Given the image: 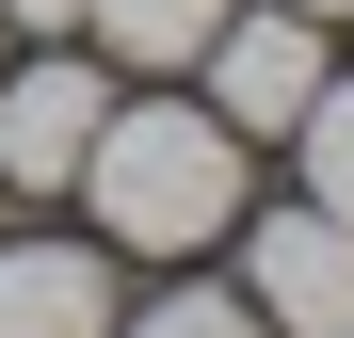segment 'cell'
I'll return each mask as SVG.
<instances>
[{
	"instance_id": "cell-1",
	"label": "cell",
	"mask_w": 354,
	"mask_h": 338,
	"mask_svg": "<svg viewBox=\"0 0 354 338\" xmlns=\"http://www.w3.org/2000/svg\"><path fill=\"white\" fill-rule=\"evenodd\" d=\"M81 194H97V225L129 258H209L225 209H242V129L225 113H97Z\"/></svg>"
},
{
	"instance_id": "cell-2",
	"label": "cell",
	"mask_w": 354,
	"mask_h": 338,
	"mask_svg": "<svg viewBox=\"0 0 354 338\" xmlns=\"http://www.w3.org/2000/svg\"><path fill=\"white\" fill-rule=\"evenodd\" d=\"M194 65H209V113H225V129L274 145L290 113L322 97V17H290V0H274V17H242V0H225V32L194 48Z\"/></svg>"
},
{
	"instance_id": "cell-3",
	"label": "cell",
	"mask_w": 354,
	"mask_h": 338,
	"mask_svg": "<svg viewBox=\"0 0 354 338\" xmlns=\"http://www.w3.org/2000/svg\"><path fill=\"white\" fill-rule=\"evenodd\" d=\"M97 65L48 48V65H0V194H81V145H97Z\"/></svg>"
},
{
	"instance_id": "cell-4",
	"label": "cell",
	"mask_w": 354,
	"mask_h": 338,
	"mask_svg": "<svg viewBox=\"0 0 354 338\" xmlns=\"http://www.w3.org/2000/svg\"><path fill=\"white\" fill-rule=\"evenodd\" d=\"M242 274H258L242 306H258L274 338H354V225H338V209H274Z\"/></svg>"
},
{
	"instance_id": "cell-5",
	"label": "cell",
	"mask_w": 354,
	"mask_h": 338,
	"mask_svg": "<svg viewBox=\"0 0 354 338\" xmlns=\"http://www.w3.org/2000/svg\"><path fill=\"white\" fill-rule=\"evenodd\" d=\"M0 338H113V274L81 242H17L0 258Z\"/></svg>"
},
{
	"instance_id": "cell-6",
	"label": "cell",
	"mask_w": 354,
	"mask_h": 338,
	"mask_svg": "<svg viewBox=\"0 0 354 338\" xmlns=\"http://www.w3.org/2000/svg\"><path fill=\"white\" fill-rule=\"evenodd\" d=\"M81 32L113 48V65H194V48L225 32V0H81Z\"/></svg>"
},
{
	"instance_id": "cell-7",
	"label": "cell",
	"mask_w": 354,
	"mask_h": 338,
	"mask_svg": "<svg viewBox=\"0 0 354 338\" xmlns=\"http://www.w3.org/2000/svg\"><path fill=\"white\" fill-rule=\"evenodd\" d=\"M290 145H306V209H338V225H354V81H338V65H322V97H306V113H290Z\"/></svg>"
},
{
	"instance_id": "cell-8",
	"label": "cell",
	"mask_w": 354,
	"mask_h": 338,
	"mask_svg": "<svg viewBox=\"0 0 354 338\" xmlns=\"http://www.w3.org/2000/svg\"><path fill=\"white\" fill-rule=\"evenodd\" d=\"M129 338H274V322H258V306H225V290H177V306H145Z\"/></svg>"
},
{
	"instance_id": "cell-9",
	"label": "cell",
	"mask_w": 354,
	"mask_h": 338,
	"mask_svg": "<svg viewBox=\"0 0 354 338\" xmlns=\"http://www.w3.org/2000/svg\"><path fill=\"white\" fill-rule=\"evenodd\" d=\"M0 32H48V48H65V32H81V0H0Z\"/></svg>"
},
{
	"instance_id": "cell-10",
	"label": "cell",
	"mask_w": 354,
	"mask_h": 338,
	"mask_svg": "<svg viewBox=\"0 0 354 338\" xmlns=\"http://www.w3.org/2000/svg\"><path fill=\"white\" fill-rule=\"evenodd\" d=\"M290 17H354V0H290Z\"/></svg>"
}]
</instances>
